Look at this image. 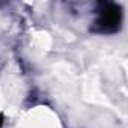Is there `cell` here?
Segmentation results:
<instances>
[{
    "label": "cell",
    "instance_id": "6da1fadb",
    "mask_svg": "<svg viewBox=\"0 0 128 128\" xmlns=\"http://www.w3.org/2000/svg\"><path fill=\"white\" fill-rule=\"evenodd\" d=\"M122 12L119 5L114 3H101V9L98 11V20H96V30L110 33L116 32L120 26Z\"/></svg>",
    "mask_w": 128,
    "mask_h": 128
},
{
    "label": "cell",
    "instance_id": "7a4b0ae2",
    "mask_svg": "<svg viewBox=\"0 0 128 128\" xmlns=\"http://www.w3.org/2000/svg\"><path fill=\"white\" fill-rule=\"evenodd\" d=\"M2 119H3V116H2V114H0V125H2Z\"/></svg>",
    "mask_w": 128,
    "mask_h": 128
}]
</instances>
